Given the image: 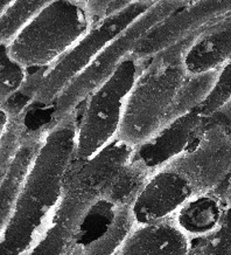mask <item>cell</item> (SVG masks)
<instances>
[{"instance_id": "cell-18", "label": "cell", "mask_w": 231, "mask_h": 255, "mask_svg": "<svg viewBox=\"0 0 231 255\" xmlns=\"http://www.w3.org/2000/svg\"><path fill=\"white\" fill-rule=\"evenodd\" d=\"M49 1L13 0L0 14V43L9 46Z\"/></svg>"}, {"instance_id": "cell-19", "label": "cell", "mask_w": 231, "mask_h": 255, "mask_svg": "<svg viewBox=\"0 0 231 255\" xmlns=\"http://www.w3.org/2000/svg\"><path fill=\"white\" fill-rule=\"evenodd\" d=\"M137 226L131 207L123 206L117 210L115 220L104 236L84 248L85 255H117L132 231Z\"/></svg>"}, {"instance_id": "cell-12", "label": "cell", "mask_w": 231, "mask_h": 255, "mask_svg": "<svg viewBox=\"0 0 231 255\" xmlns=\"http://www.w3.org/2000/svg\"><path fill=\"white\" fill-rule=\"evenodd\" d=\"M92 204L62 192L61 200L48 224L25 255H63L72 250Z\"/></svg>"}, {"instance_id": "cell-10", "label": "cell", "mask_w": 231, "mask_h": 255, "mask_svg": "<svg viewBox=\"0 0 231 255\" xmlns=\"http://www.w3.org/2000/svg\"><path fill=\"white\" fill-rule=\"evenodd\" d=\"M204 120L199 108L174 120L147 142L135 147L131 160L150 176L163 169L196 142L203 131Z\"/></svg>"}, {"instance_id": "cell-4", "label": "cell", "mask_w": 231, "mask_h": 255, "mask_svg": "<svg viewBox=\"0 0 231 255\" xmlns=\"http://www.w3.org/2000/svg\"><path fill=\"white\" fill-rule=\"evenodd\" d=\"M145 62L130 54L106 81L86 97L77 123L73 160L84 162L115 139L125 101Z\"/></svg>"}, {"instance_id": "cell-28", "label": "cell", "mask_w": 231, "mask_h": 255, "mask_svg": "<svg viewBox=\"0 0 231 255\" xmlns=\"http://www.w3.org/2000/svg\"><path fill=\"white\" fill-rule=\"evenodd\" d=\"M224 184H226V186H224V191L221 194V197H222L227 209H231V174Z\"/></svg>"}, {"instance_id": "cell-16", "label": "cell", "mask_w": 231, "mask_h": 255, "mask_svg": "<svg viewBox=\"0 0 231 255\" xmlns=\"http://www.w3.org/2000/svg\"><path fill=\"white\" fill-rule=\"evenodd\" d=\"M227 207L216 192L195 194L173 216L174 223L190 240L204 239L222 226Z\"/></svg>"}, {"instance_id": "cell-5", "label": "cell", "mask_w": 231, "mask_h": 255, "mask_svg": "<svg viewBox=\"0 0 231 255\" xmlns=\"http://www.w3.org/2000/svg\"><path fill=\"white\" fill-rule=\"evenodd\" d=\"M189 2L155 1L149 11L110 42L90 63L88 68L73 80L60 94L54 102V113L52 115V122L48 126L60 122L63 117L75 112L93 90L103 85L116 72L120 63L131 54L137 41L149 29L173 12L185 7Z\"/></svg>"}, {"instance_id": "cell-6", "label": "cell", "mask_w": 231, "mask_h": 255, "mask_svg": "<svg viewBox=\"0 0 231 255\" xmlns=\"http://www.w3.org/2000/svg\"><path fill=\"white\" fill-rule=\"evenodd\" d=\"M155 4L153 0L132 1L118 14L93 26L88 33L50 68L45 70L39 81L32 105L50 106L73 80L88 68L97 55L120 33Z\"/></svg>"}, {"instance_id": "cell-1", "label": "cell", "mask_w": 231, "mask_h": 255, "mask_svg": "<svg viewBox=\"0 0 231 255\" xmlns=\"http://www.w3.org/2000/svg\"><path fill=\"white\" fill-rule=\"evenodd\" d=\"M76 110L47 128L11 217L0 234V255L27 253L58 207L63 177L75 152Z\"/></svg>"}, {"instance_id": "cell-22", "label": "cell", "mask_w": 231, "mask_h": 255, "mask_svg": "<svg viewBox=\"0 0 231 255\" xmlns=\"http://www.w3.org/2000/svg\"><path fill=\"white\" fill-rule=\"evenodd\" d=\"M26 114H27V110L26 113L21 114H8L5 131L0 137V184L4 180L14 159L23 135L28 129L26 124Z\"/></svg>"}, {"instance_id": "cell-24", "label": "cell", "mask_w": 231, "mask_h": 255, "mask_svg": "<svg viewBox=\"0 0 231 255\" xmlns=\"http://www.w3.org/2000/svg\"><path fill=\"white\" fill-rule=\"evenodd\" d=\"M188 255H231V209H227L220 230L208 238L196 240Z\"/></svg>"}, {"instance_id": "cell-20", "label": "cell", "mask_w": 231, "mask_h": 255, "mask_svg": "<svg viewBox=\"0 0 231 255\" xmlns=\"http://www.w3.org/2000/svg\"><path fill=\"white\" fill-rule=\"evenodd\" d=\"M149 177L150 174L142 166L130 160L113 183L105 200L117 207H131Z\"/></svg>"}, {"instance_id": "cell-14", "label": "cell", "mask_w": 231, "mask_h": 255, "mask_svg": "<svg viewBox=\"0 0 231 255\" xmlns=\"http://www.w3.org/2000/svg\"><path fill=\"white\" fill-rule=\"evenodd\" d=\"M192 240L174 223L173 217L136 226L117 255H188Z\"/></svg>"}, {"instance_id": "cell-11", "label": "cell", "mask_w": 231, "mask_h": 255, "mask_svg": "<svg viewBox=\"0 0 231 255\" xmlns=\"http://www.w3.org/2000/svg\"><path fill=\"white\" fill-rule=\"evenodd\" d=\"M193 196V187L182 174L163 167L151 174L133 201V219L137 226L167 219Z\"/></svg>"}, {"instance_id": "cell-2", "label": "cell", "mask_w": 231, "mask_h": 255, "mask_svg": "<svg viewBox=\"0 0 231 255\" xmlns=\"http://www.w3.org/2000/svg\"><path fill=\"white\" fill-rule=\"evenodd\" d=\"M195 34L145 62L125 101L117 138L137 147L163 127L173 101L188 75L185 55Z\"/></svg>"}, {"instance_id": "cell-17", "label": "cell", "mask_w": 231, "mask_h": 255, "mask_svg": "<svg viewBox=\"0 0 231 255\" xmlns=\"http://www.w3.org/2000/svg\"><path fill=\"white\" fill-rule=\"evenodd\" d=\"M219 69L200 74H188L173 101L163 127L199 108L213 90Z\"/></svg>"}, {"instance_id": "cell-3", "label": "cell", "mask_w": 231, "mask_h": 255, "mask_svg": "<svg viewBox=\"0 0 231 255\" xmlns=\"http://www.w3.org/2000/svg\"><path fill=\"white\" fill-rule=\"evenodd\" d=\"M90 28L84 1H49L9 45V55L27 69H48Z\"/></svg>"}, {"instance_id": "cell-25", "label": "cell", "mask_w": 231, "mask_h": 255, "mask_svg": "<svg viewBox=\"0 0 231 255\" xmlns=\"http://www.w3.org/2000/svg\"><path fill=\"white\" fill-rule=\"evenodd\" d=\"M229 101H231V59L219 68L215 86L199 107V110L204 119H207Z\"/></svg>"}, {"instance_id": "cell-26", "label": "cell", "mask_w": 231, "mask_h": 255, "mask_svg": "<svg viewBox=\"0 0 231 255\" xmlns=\"http://www.w3.org/2000/svg\"><path fill=\"white\" fill-rule=\"evenodd\" d=\"M85 2L86 14H88L90 26L99 25L104 20L118 14L132 4V1H119V0H89Z\"/></svg>"}, {"instance_id": "cell-8", "label": "cell", "mask_w": 231, "mask_h": 255, "mask_svg": "<svg viewBox=\"0 0 231 255\" xmlns=\"http://www.w3.org/2000/svg\"><path fill=\"white\" fill-rule=\"evenodd\" d=\"M231 12V0L190 1L185 7L149 29L135 45L131 55L140 61H149L169 47L196 34L204 27Z\"/></svg>"}, {"instance_id": "cell-31", "label": "cell", "mask_w": 231, "mask_h": 255, "mask_svg": "<svg viewBox=\"0 0 231 255\" xmlns=\"http://www.w3.org/2000/svg\"><path fill=\"white\" fill-rule=\"evenodd\" d=\"M9 2L11 1H0V14L4 12V9L9 5Z\"/></svg>"}, {"instance_id": "cell-30", "label": "cell", "mask_w": 231, "mask_h": 255, "mask_svg": "<svg viewBox=\"0 0 231 255\" xmlns=\"http://www.w3.org/2000/svg\"><path fill=\"white\" fill-rule=\"evenodd\" d=\"M63 255H85L84 248H83L82 246H79V245H75L72 250H69L66 254H63Z\"/></svg>"}, {"instance_id": "cell-13", "label": "cell", "mask_w": 231, "mask_h": 255, "mask_svg": "<svg viewBox=\"0 0 231 255\" xmlns=\"http://www.w3.org/2000/svg\"><path fill=\"white\" fill-rule=\"evenodd\" d=\"M231 59V12L195 34L185 55L188 74L219 69Z\"/></svg>"}, {"instance_id": "cell-7", "label": "cell", "mask_w": 231, "mask_h": 255, "mask_svg": "<svg viewBox=\"0 0 231 255\" xmlns=\"http://www.w3.org/2000/svg\"><path fill=\"white\" fill-rule=\"evenodd\" d=\"M165 167L182 174L194 196L216 192L231 174V132L204 126L196 142Z\"/></svg>"}, {"instance_id": "cell-15", "label": "cell", "mask_w": 231, "mask_h": 255, "mask_svg": "<svg viewBox=\"0 0 231 255\" xmlns=\"http://www.w3.org/2000/svg\"><path fill=\"white\" fill-rule=\"evenodd\" d=\"M47 127L36 130L27 129L16 151L14 159L0 184V234L11 217L26 177L38 155L47 132Z\"/></svg>"}, {"instance_id": "cell-9", "label": "cell", "mask_w": 231, "mask_h": 255, "mask_svg": "<svg viewBox=\"0 0 231 255\" xmlns=\"http://www.w3.org/2000/svg\"><path fill=\"white\" fill-rule=\"evenodd\" d=\"M135 147L116 137L84 162L72 160L63 177V193L96 203L105 200L110 189L127 163Z\"/></svg>"}, {"instance_id": "cell-23", "label": "cell", "mask_w": 231, "mask_h": 255, "mask_svg": "<svg viewBox=\"0 0 231 255\" xmlns=\"http://www.w3.org/2000/svg\"><path fill=\"white\" fill-rule=\"evenodd\" d=\"M7 45L0 43V107L15 95L27 79V68L14 61Z\"/></svg>"}, {"instance_id": "cell-29", "label": "cell", "mask_w": 231, "mask_h": 255, "mask_svg": "<svg viewBox=\"0 0 231 255\" xmlns=\"http://www.w3.org/2000/svg\"><path fill=\"white\" fill-rule=\"evenodd\" d=\"M8 121V114L5 112L4 109L0 108V137L2 136V133L5 131V127L7 124Z\"/></svg>"}, {"instance_id": "cell-21", "label": "cell", "mask_w": 231, "mask_h": 255, "mask_svg": "<svg viewBox=\"0 0 231 255\" xmlns=\"http://www.w3.org/2000/svg\"><path fill=\"white\" fill-rule=\"evenodd\" d=\"M118 207L106 200H97L86 212L79 228L76 245L85 247L98 240L111 226Z\"/></svg>"}, {"instance_id": "cell-27", "label": "cell", "mask_w": 231, "mask_h": 255, "mask_svg": "<svg viewBox=\"0 0 231 255\" xmlns=\"http://www.w3.org/2000/svg\"><path fill=\"white\" fill-rule=\"evenodd\" d=\"M204 126H219L231 132V101L204 120Z\"/></svg>"}]
</instances>
